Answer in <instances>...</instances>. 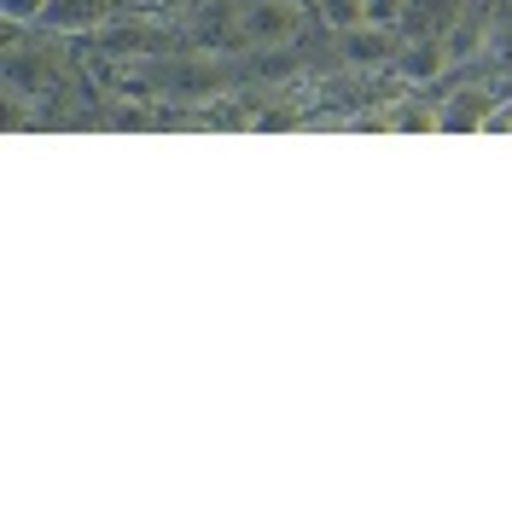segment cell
I'll use <instances>...</instances> for the list:
<instances>
[{"mask_svg":"<svg viewBox=\"0 0 512 512\" xmlns=\"http://www.w3.org/2000/svg\"><path fill=\"white\" fill-rule=\"evenodd\" d=\"M489 117H495V99L483 94V88H466L448 105H437V128L443 134H478V128H489Z\"/></svg>","mask_w":512,"mask_h":512,"instance_id":"7a4b0ae2","label":"cell"},{"mask_svg":"<svg viewBox=\"0 0 512 512\" xmlns=\"http://www.w3.org/2000/svg\"><path fill=\"white\" fill-rule=\"evenodd\" d=\"M239 30L251 47H291L297 30H303V6H291V0H251V6H239Z\"/></svg>","mask_w":512,"mask_h":512,"instance_id":"6da1fadb","label":"cell"},{"mask_svg":"<svg viewBox=\"0 0 512 512\" xmlns=\"http://www.w3.org/2000/svg\"><path fill=\"white\" fill-rule=\"evenodd\" d=\"M291 6H303V12H315V0H291Z\"/></svg>","mask_w":512,"mask_h":512,"instance_id":"30bf717a","label":"cell"},{"mask_svg":"<svg viewBox=\"0 0 512 512\" xmlns=\"http://www.w3.org/2000/svg\"><path fill=\"white\" fill-rule=\"evenodd\" d=\"M448 70V53L443 47H437V41H414V47H402V53H396V76H402V82H437V76H443Z\"/></svg>","mask_w":512,"mask_h":512,"instance_id":"3957f363","label":"cell"},{"mask_svg":"<svg viewBox=\"0 0 512 512\" xmlns=\"http://www.w3.org/2000/svg\"><path fill=\"white\" fill-rule=\"evenodd\" d=\"M315 18L326 24V30L350 35V30L367 24V0H315Z\"/></svg>","mask_w":512,"mask_h":512,"instance_id":"5b68a950","label":"cell"},{"mask_svg":"<svg viewBox=\"0 0 512 512\" xmlns=\"http://www.w3.org/2000/svg\"><path fill=\"white\" fill-rule=\"evenodd\" d=\"M402 18H408V0H367V24L390 30V24H402Z\"/></svg>","mask_w":512,"mask_h":512,"instance_id":"52a82bcc","label":"cell"},{"mask_svg":"<svg viewBox=\"0 0 512 512\" xmlns=\"http://www.w3.org/2000/svg\"><path fill=\"white\" fill-rule=\"evenodd\" d=\"M0 6H6V18H12V24H35L53 0H0Z\"/></svg>","mask_w":512,"mask_h":512,"instance_id":"ba28073f","label":"cell"},{"mask_svg":"<svg viewBox=\"0 0 512 512\" xmlns=\"http://www.w3.org/2000/svg\"><path fill=\"white\" fill-rule=\"evenodd\" d=\"M384 53H390V47H384V30H379V24H361V30L344 35V59H350L355 70H361V64H379Z\"/></svg>","mask_w":512,"mask_h":512,"instance_id":"8992f818","label":"cell"},{"mask_svg":"<svg viewBox=\"0 0 512 512\" xmlns=\"http://www.w3.org/2000/svg\"><path fill=\"white\" fill-rule=\"evenodd\" d=\"M99 18H105V6H99V0H53V6L41 12V24H47V30H64V35L94 30Z\"/></svg>","mask_w":512,"mask_h":512,"instance_id":"277c9868","label":"cell"},{"mask_svg":"<svg viewBox=\"0 0 512 512\" xmlns=\"http://www.w3.org/2000/svg\"><path fill=\"white\" fill-rule=\"evenodd\" d=\"M396 128H437V111H402Z\"/></svg>","mask_w":512,"mask_h":512,"instance_id":"9c48e42d","label":"cell"}]
</instances>
